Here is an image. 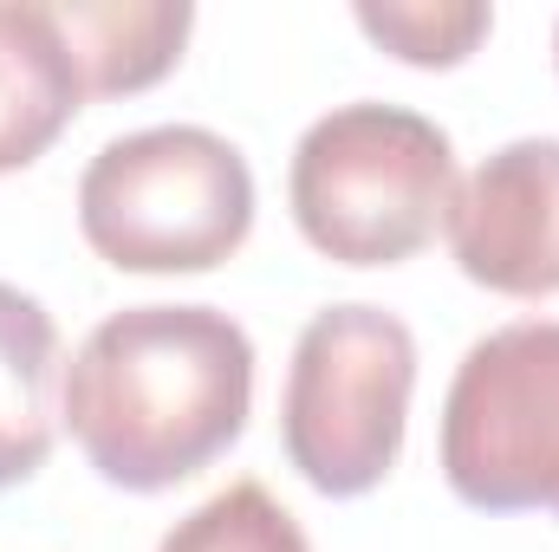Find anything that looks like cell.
<instances>
[{
    "label": "cell",
    "mask_w": 559,
    "mask_h": 552,
    "mask_svg": "<svg viewBox=\"0 0 559 552\" xmlns=\"http://www.w3.org/2000/svg\"><path fill=\"white\" fill-rule=\"evenodd\" d=\"M554 65H559V26H554Z\"/></svg>",
    "instance_id": "cell-12"
},
{
    "label": "cell",
    "mask_w": 559,
    "mask_h": 552,
    "mask_svg": "<svg viewBox=\"0 0 559 552\" xmlns=\"http://www.w3.org/2000/svg\"><path fill=\"white\" fill-rule=\"evenodd\" d=\"M358 26L404 65H462L488 39L495 7L481 0H358Z\"/></svg>",
    "instance_id": "cell-10"
},
{
    "label": "cell",
    "mask_w": 559,
    "mask_h": 552,
    "mask_svg": "<svg viewBox=\"0 0 559 552\" xmlns=\"http://www.w3.org/2000/svg\"><path fill=\"white\" fill-rule=\"evenodd\" d=\"M455 195L449 131L404 105L325 111L286 169L299 235L338 267H397L429 248Z\"/></svg>",
    "instance_id": "cell-2"
},
{
    "label": "cell",
    "mask_w": 559,
    "mask_h": 552,
    "mask_svg": "<svg viewBox=\"0 0 559 552\" xmlns=\"http://www.w3.org/2000/svg\"><path fill=\"white\" fill-rule=\"evenodd\" d=\"M254 410V345L215 305H124L66 364L59 416L85 461L163 494L228 455Z\"/></svg>",
    "instance_id": "cell-1"
},
{
    "label": "cell",
    "mask_w": 559,
    "mask_h": 552,
    "mask_svg": "<svg viewBox=\"0 0 559 552\" xmlns=\"http://www.w3.org/2000/svg\"><path fill=\"white\" fill-rule=\"evenodd\" d=\"M52 312L0 279V488H20L52 455Z\"/></svg>",
    "instance_id": "cell-9"
},
{
    "label": "cell",
    "mask_w": 559,
    "mask_h": 552,
    "mask_svg": "<svg viewBox=\"0 0 559 552\" xmlns=\"http://www.w3.org/2000/svg\"><path fill=\"white\" fill-rule=\"evenodd\" d=\"M417 391V338L384 305H325L306 319L286 397H280V442L286 461L306 475V488L332 501L371 494L411 429Z\"/></svg>",
    "instance_id": "cell-4"
},
{
    "label": "cell",
    "mask_w": 559,
    "mask_h": 552,
    "mask_svg": "<svg viewBox=\"0 0 559 552\" xmlns=\"http://www.w3.org/2000/svg\"><path fill=\"white\" fill-rule=\"evenodd\" d=\"M79 228L118 274H209L254 228V169L202 124L111 137L79 176Z\"/></svg>",
    "instance_id": "cell-3"
},
{
    "label": "cell",
    "mask_w": 559,
    "mask_h": 552,
    "mask_svg": "<svg viewBox=\"0 0 559 552\" xmlns=\"http://www.w3.org/2000/svg\"><path fill=\"white\" fill-rule=\"evenodd\" d=\"M46 7L66 33L85 98H124L156 85L182 59V39L195 26L189 0H46Z\"/></svg>",
    "instance_id": "cell-8"
},
{
    "label": "cell",
    "mask_w": 559,
    "mask_h": 552,
    "mask_svg": "<svg viewBox=\"0 0 559 552\" xmlns=\"http://www.w3.org/2000/svg\"><path fill=\"white\" fill-rule=\"evenodd\" d=\"M85 85L46 0H0V176L39 163L79 118Z\"/></svg>",
    "instance_id": "cell-7"
},
{
    "label": "cell",
    "mask_w": 559,
    "mask_h": 552,
    "mask_svg": "<svg viewBox=\"0 0 559 552\" xmlns=\"http://www.w3.org/2000/svg\"><path fill=\"white\" fill-rule=\"evenodd\" d=\"M449 254L455 267L501 299L559 292V137L501 143L449 195Z\"/></svg>",
    "instance_id": "cell-6"
},
{
    "label": "cell",
    "mask_w": 559,
    "mask_h": 552,
    "mask_svg": "<svg viewBox=\"0 0 559 552\" xmlns=\"http://www.w3.org/2000/svg\"><path fill=\"white\" fill-rule=\"evenodd\" d=\"M156 552H312V547H306V527L261 481H235V488L209 494L195 514H182Z\"/></svg>",
    "instance_id": "cell-11"
},
{
    "label": "cell",
    "mask_w": 559,
    "mask_h": 552,
    "mask_svg": "<svg viewBox=\"0 0 559 552\" xmlns=\"http://www.w3.org/2000/svg\"><path fill=\"white\" fill-rule=\"evenodd\" d=\"M442 475L481 514L559 520V319L475 338L442 404Z\"/></svg>",
    "instance_id": "cell-5"
}]
</instances>
